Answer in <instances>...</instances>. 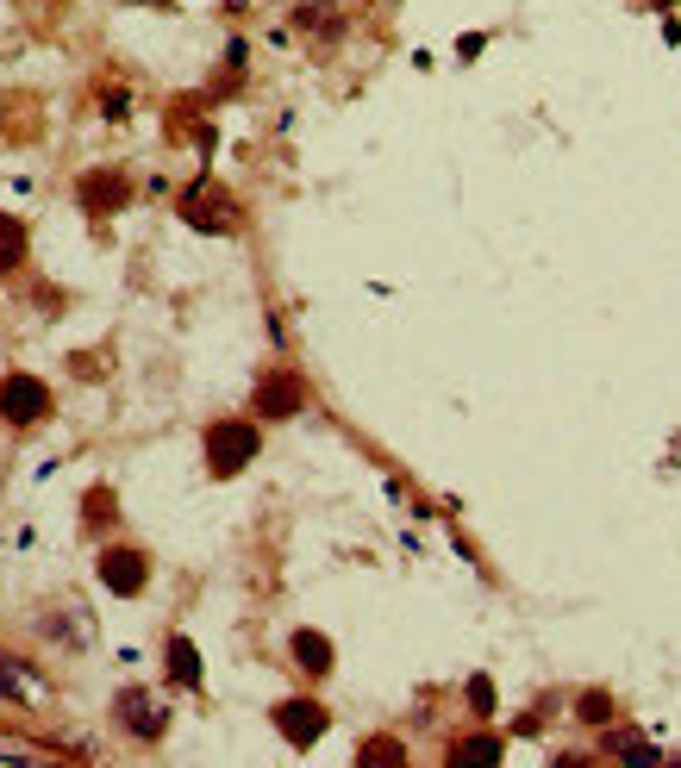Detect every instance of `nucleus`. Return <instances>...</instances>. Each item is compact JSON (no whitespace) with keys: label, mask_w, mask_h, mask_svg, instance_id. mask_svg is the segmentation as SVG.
Returning <instances> with one entry per match:
<instances>
[{"label":"nucleus","mask_w":681,"mask_h":768,"mask_svg":"<svg viewBox=\"0 0 681 768\" xmlns=\"http://www.w3.org/2000/svg\"><path fill=\"white\" fill-rule=\"evenodd\" d=\"M276 731L288 738V744H319L326 738V706H313V700H288V706H276Z\"/></svg>","instance_id":"0eeeda50"},{"label":"nucleus","mask_w":681,"mask_h":768,"mask_svg":"<svg viewBox=\"0 0 681 768\" xmlns=\"http://www.w3.org/2000/svg\"><path fill=\"white\" fill-rule=\"evenodd\" d=\"M163 663H169V681H176V688H201V650L188 644V638H169Z\"/></svg>","instance_id":"9d476101"},{"label":"nucleus","mask_w":681,"mask_h":768,"mask_svg":"<svg viewBox=\"0 0 681 768\" xmlns=\"http://www.w3.org/2000/svg\"><path fill=\"white\" fill-rule=\"evenodd\" d=\"M81 513H88V531H106V525H113V494L94 488V494L81 500Z\"/></svg>","instance_id":"4468645a"},{"label":"nucleus","mask_w":681,"mask_h":768,"mask_svg":"<svg viewBox=\"0 0 681 768\" xmlns=\"http://www.w3.org/2000/svg\"><path fill=\"white\" fill-rule=\"evenodd\" d=\"M451 763H501V738H456Z\"/></svg>","instance_id":"ddd939ff"},{"label":"nucleus","mask_w":681,"mask_h":768,"mask_svg":"<svg viewBox=\"0 0 681 768\" xmlns=\"http://www.w3.org/2000/svg\"><path fill=\"white\" fill-rule=\"evenodd\" d=\"M151 7H169V0H151Z\"/></svg>","instance_id":"a211bd4d"},{"label":"nucleus","mask_w":681,"mask_h":768,"mask_svg":"<svg viewBox=\"0 0 681 768\" xmlns=\"http://www.w3.org/2000/svg\"><path fill=\"white\" fill-rule=\"evenodd\" d=\"M20 263H26V225L13 213H0V275H13Z\"/></svg>","instance_id":"f8f14e48"},{"label":"nucleus","mask_w":681,"mask_h":768,"mask_svg":"<svg viewBox=\"0 0 681 768\" xmlns=\"http://www.w3.org/2000/svg\"><path fill=\"white\" fill-rule=\"evenodd\" d=\"M181 213H188V225H201V231H238V225H244V206L231 194H219L213 181L188 188V194H181Z\"/></svg>","instance_id":"7ed1b4c3"},{"label":"nucleus","mask_w":681,"mask_h":768,"mask_svg":"<svg viewBox=\"0 0 681 768\" xmlns=\"http://www.w3.org/2000/svg\"><path fill=\"white\" fill-rule=\"evenodd\" d=\"M576 713H581V725H606V719H613V700H606V694H581Z\"/></svg>","instance_id":"2eb2a0df"},{"label":"nucleus","mask_w":681,"mask_h":768,"mask_svg":"<svg viewBox=\"0 0 681 768\" xmlns=\"http://www.w3.org/2000/svg\"><path fill=\"white\" fill-rule=\"evenodd\" d=\"M51 419V388L26 369H7L0 375V425H13V431H31V425Z\"/></svg>","instance_id":"f257e3e1"},{"label":"nucleus","mask_w":681,"mask_h":768,"mask_svg":"<svg viewBox=\"0 0 681 768\" xmlns=\"http://www.w3.org/2000/svg\"><path fill=\"white\" fill-rule=\"evenodd\" d=\"M0 694H7V700H26V706H38V700L51 694V688H45V675L31 669V663H20V656H0Z\"/></svg>","instance_id":"1a4fd4ad"},{"label":"nucleus","mask_w":681,"mask_h":768,"mask_svg":"<svg viewBox=\"0 0 681 768\" xmlns=\"http://www.w3.org/2000/svg\"><path fill=\"white\" fill-rule=\"evenodd\" d=\"M113 719L126 725L131 738H163V706L144 688H126V694L113 700Z\"/></svg>","instance_id":"6e6552de"},{"label":"nucleus","mask_w":681,"mask_h":768,"mask_svg":"<svg viewBox=\"0 0 681 768\" xmlns=\"http://www.w3.org/2000/svg\"><path fill=\"white\" fill-rule=\"evenodd\" d=\"M256 456V425L251 419H213L206 425V469L238 475Z\"/></svg>","instance_id":"f03ea898"},{"label":"nucleus","mask_w":681,"mask_h":768,"mask_svg":"<svg viewBox=\"0 0 681 768\" xmlns=\"http://www.w3.org/2000/svg\"><path fill=\"white\" fill-rule=\"evenodd\" d=\"M76 194H81V206H88L94 219H106V213H119V206L131 200V175L126 169H88Z\"/></svg>","instance_id":"39448f33"},{"label":"nucleus","mask_w":681,"mask_h":768,"mask_svg":"<svg viewBox=\"0 0 681 768\" xmlns=\"http://www.w3.org/2000/svg\"><path fill=\"white\" fill-rule=\"evenodd\" d=\"M101 581L113 594H144V581H151V556L144 550H106L101 556Z\"/></svg>","instance_id":"423d86ee"},{"label":"nucleus","mask_w":681,"mask_h":768,"mask_svg":"<svg viewBox=\"0 0 681 768\" xmlns=\"http://www.w3.org/2000/svg\"><path fill=\"white\" fill-rule=\"evenodd\" d=\"M469 706H476L481 719L494 713V681H488V675H476V681H469Z\"/></svg>","instance_id":"dca6fc26"},{"label":"nucleus","mask_w":681,"mask_h":768,"mask_svg":"<svg viewBox=\"0 0 681 768\" xmlns=\"http://www.w3.org/2000/svg\"><path fill=\"white\" fill-rule=\"evenodd\" d=\"M406 750L394 744V738H376V744H363V763H401Z\"/></svg>","instance_id":"f3484780"},{"label":"nucleus","mask_w":681,"mask_h":768,"mask_svg":"<svg viewBox=\"0 0 681 768\" xmlns=\"http://www.w3.org/2000/svg\"><path fill=\"white\" fill-rule=\"evenodd\" d=\"M301 406H306V381L294 369H269L256 381V400H251L256 419H294Z\"/></svg>","instance_id":"20e7f679"},{"label":"nucleus","mask_w":681,"mask_h":768,"mask_svg":"<svg viewBox=\"0 0 681 768\" xmlns=\"http://www.w3.org/2000/svg\"><path fill=\"white\" fill-rule=\"evenodd\" d=\"M294 663H301L306 675H331V644L319 631H294Z\"/></svg>","instance_id":"9b49d317"}]
</instances>
